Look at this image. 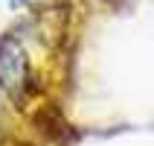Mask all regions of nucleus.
Returning a JSON list of instances; mask_svg holds the SVG:
<instances>
[{
	"instance_id": "nucleus-2",
	"label": "nucleus",
	"mask_w": 154,
	"mask_h": 146,
	"mask_svg": "<svg viewBox=\"0 0 154 146\" xmlns=\"http://www.w3.org/2000/svg\"><path fill=\"white\" fill-rule=\"evenodd\" d=\"M9 3H12V6H20V3H29V0H9Z\"/></svg>"
},
{
	"instance_id": "nucleus-1",
	"label": "nucleus",
	"mask_w": 154,
	"mask_h": 146,
	"mask_svg": "<svg viewBox=\"0 0 154 146\" xmlns=\"http://www.w3.org/2000/svg\"><path fill=\"white\" fill-rule=\"evenodd\" d=\"M29 88H32V70L23 47L15 38L0 35V91L12 99H20Z\"/></svg>"
}]
</instances>
